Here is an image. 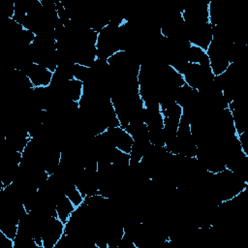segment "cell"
<instances>
[{
	"label": "cell",
	"instance_id": "cell-1",
	"mask_svg": "<svg viewBox=\"0 0 248 248\" xmlns=\"http://www.w3.org/2000/svg\"><path fill=\"white\" fill-rule=\"evenodd\" d=\"M77 207L73 204L70 199L65 195L62 194L55 202V209L57 213V218H59L65 225L69 221L72 213Z\"/></svg>",
	"mask_w": 248,
	"mask_h": 248
}]
</instances>
